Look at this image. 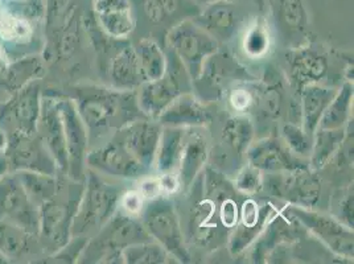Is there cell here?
<instances>
[{
    "instance_id": "1",
    "label": "cell",
    "mask_w": 354,
    "mask_h": 264,
    "mask_svg": "<svg viewBox=\"0 0 354 264\" xmlns=\"http://www.w3.org/2000/svg\"><path fill=\"white\" fill-rule=\"evenodd\" d=\"M139 216L149 236L162 245L176 262H192V255L187 246L180 217L172 200L160 196L155 197L143 206Z\"/></svg>"
},
{
    "instance_id": "2",
    "label": "cell",
    "mask_w": 354,
    "mask_h": 264,
    "mask_svg": "<svg viewBox=\"0 0 354 264\" xmlns=\"http://www.w3.org/2000/svg\"><path fill=\"white\" fill-rule=\"evenodd\" d=\"M82 113L95 129L119 126L120 130L133 120L146 117L138 106L136 94L120 88L118 91L95 88L82 102Z\"/></svg>"
},
{
    "instance_id": "3",
    "label": "cell",
    "mask_w": 354,
    "mask_h": 264,
    "mask_svg": "<svg viewBox=\"0 0 354 264\" xmlns=\"http://www.w3.org/2000/svg\"><path fill=\"white\" fill-rule=\"evenodd\" d=\"M167 41L192 81L200 79L207 59L218 52V41L192 20L178 23Z\"/></svg>"
},
{
    "instance_id": "4",
    "label": "cell",
    "mask_w": 354,
    "mask_h": 264,
    "mask_svg": "<svg viewBox=\"0 0 354 264\" xmlns=\"http://www.w3.org/2000/svg\"><path fill=\"white\" fill-rule=\"evenodd\" d=\"M286 213L297 220L306 230L319 238L333 254L353 262V229L345 226L335 217L300 206H288L286 207Z\"/></svg>"
},
{
    "instance_id": "5",
    "label": "cell",
    "mask_w": 354,
    "mask_h": 264,
    "mask_svg": "<svg viewBox=\"0 0 354 264\" xmlns=\"http://www.w3.org/2000/svg\"><path fill=\"white\" fill-rule=\"evenodd\" d=\"M197 193L189 210L188 239L198 249H214L229 236L230 230L222 225L216 205L203 194V173L197 177Z\"/></svg>"
},
{
    "instance_id": "6",
    "label": "cell",
    "mask_w": 354,
    "mask_h": 264,
    "mask_svg": "<svg viewBox=\"0 0 354 264\" xmlns=\"http://www.w3.org/2000/svg\"><path fill=\"white\" fill-rule=\"evenodd\" d=\"M266 185L272 196L306 209L317 205L322 196V181L310 167L272 173Z\"/></svg>"
},
{
    "instance_id": "7",
    "label": "cell",
    "mask_w": 354,
    "mask_h": 264,
    "mask_svg": "<svg viewBox=\"0 0 354 264\" xmlns=\"http://www.w3.org/2000/svg\"><path fill=\"white\" fill-rule=\"evenodd\" d=\"M147 230L140 220L133 216L119 213L104 227L100 246L106 251V259L109 263H123L122 251L127 246L151 241Z\"/></svg>"
},
{
    "instance_id": "8",
    "label": "cell",
    "mask_w": 354,
    "mask_h": 264,
    "mask_svg": "<svg viewBox=\"0 0 354 264\" xmlns=\"http://www.w3.org/2000/svg\"><path fill=\"white\" fill-rule=\"evenodd\" d=\"M162 126L159 122L138 119L118 131L119 140L133 158L149 171L162 136Z\"/></svg>"
},
{
    "instance_id": "9",
    "label": "cell",
    "mask_w": 354,
    "mask_h": 264,
    "mask_svg": "<svg viewBox=\"0 0 354 264\" xmlns=\"http://www.w3.org/2000/svg\"><path fill=\"white\" fill-rule=\"evenodd\" d=\"M304 227L288 216L279 210L268 223L263 232L254 242V249L251 251V259L254 263H266L270 254L274 252L281 243L295 242L300 235L304 234Z\"/></svg>"
},
{
    "instance_id": "10",
    "label": "cell",
    "mask_w": 354,
    "mask_h": 264,
    "mask_svg": "<svg viewBox=\"0 0 354 264\" xmlns=\"http://www.w3.org/2000/svg\"><path fill=\"white\" fill-rule=\"evenodd\" d=\"M248 162L261 172L277 173L308 167L284 146L279 139L267 138L252 143L248 152Z\"/></svg>"
},
{
    "instance_id": "11",
    "label": "cell",
    "mask_w": 354,
    "mask_h": 264,
    "mask_svg": "<svg viewBox=\"0 0 354 264\" xmlns=\"http://www.w3.org/2000/svg\"><path fill=\"white\" fill-rule=\"evenodd\" d=\"M88 160L98 171L119 178H138L148 172L119 139L95 151Z\"/></svg>"
},
{
    "instance_id": "12",
    "label": "cell",
    "mask_w": 354,
    "mask_h": 264,
    "mask_svg": "<svg viewBox=\"0 0 354 264\" xmlns=\"http://www.w3.org/2000/svg\"><path fill=\"white\" fill-rule=\"evenodd\" d=\"M181 94L183 90L176 75L167 69V73L162 78L142 84L139 86L136 100L140 111L146 117L156 119L162 110Z\"/></svg>"
},
{
    "instance_id": "13",
    "label": "cell",
    "mask_w": 354,
    "mask_h": 264,
    "mask_svg": "<svg viewBox=\"0 0 354 264\" xmlns=\"http://www.w3.org/2000/svg\"><path fill=\"white\" fill-rule=\"evenodd\" d=\"M156 119L162 127H204L210 124L212 114L194 95L183 93Z\"/></svg>"
},
{
    "instance_id": "14",
    "label": "cell",
    "mask_w": 354,
    "mask_h": 264,
    "mask_svg": "<svg viewBox=\"0 0 354 264\" xmlns=\"http://www.w3.org/2000/svg\"><path fill=\"white\" fill-rule=\"evenodd\" d=\"M120 189L101 181L98 177H90L86 200L84 205V223L102 225L110 220L120 200Z\"/></svg>"
},
{
    "instance_id": "15",
    "label": "cell",
    "mask_w": 354,
    "mask_h": 264,
    "mask_svg": "<svg viewBox=\"0 0 354 264\" xmlns=\"http://www.w3.org/2000/svg\"><path fill=\"white\" fill-rule=\"evenodd\" d=\"M94 11L102 28L115 39H126L135 28L130 0H94Z\"/></svg>"
},
{
    "instance_id": "16",
    "label": "cell",
    "mask_w": 354,
    "mask_h": 264,
    "mask_svg": "<svg viewBox=\"0 0 354 264\" xmlns=\"http://www.w3.org/2000/svg\"><path fill=\"white\" fill-rule=\"evenodd\" d=\"M290 75L296 88L301 90L306 85L317 84L328 73V59L319 52L303 48L291 52L287 56Z\"/></svg>"
},
{
    "instance_id": "17",
    "label": "cell",
    "mask_w": 354,
    "mask_h": 264,
    "mask_svg": "<svg viewBox=\"0 0 354 264\" xmlns=\"http://www.w3.org/2000/svg\"><path fill=\"white\" fill-rule=\"evenodd\" d=\"M336 91V88H325L319 84H310L300 90L301 127L312 138Z\"/></svg>"
},
{
    "instance_id": "18",
    "label": "cell",
    "mask_w": 354,
    "mask_h": 264,
    "mask_svg": "<svg viewBox=\"0 0 354 264\" xmlns=\"http://www.w3.org/2000/svg\"><path fill=\"white\" fill-rule=\"evenodd\" d=\"M207 140L200 133H187L184 149L177 168L180 185L184 189L192 187L193 181L201 173L207 160Z\"/></svg>"
},
{
    "instance_id": "19",
    "label": "cell",
    "mask_w": 354,
    "mask_h": 264,
    "mask_svg": "<svg viewBox=\"0 0 354 264\" xmlns=\"http://www.w3.org/2000/svg\"><path fill=\"white\" fill-rule=\"evenodd\" d=\"M198 26L210 33L217 41L229 40L236 30V11L232 1L220 0L207 4L204 12L198 17Z\"/></svg>"
},
{
    "instance_id": "20",
    "label": "cell",
    "mask_w": 354,
    "mask_h": 264,
    "mask_svg": "<svg viewBox=\"0 0 354 264\" xmlns=\"http://www.w3.org/2000/svg\"><path fill=\"white\" fill-rule=\"evenodd\" d=\"M187 133L188 132L185 131V129L162 127L160 142L153 162L156 164V169L160 175L177 172Z\"/></svg>"
},
{
    "instance_id": "21",
    "label": "cell",
    "mask_w": 354,
    "mask_h": 264,
    "mask_svg": "<svg viewBox=\"0 0 354 264\" xmlns=\"http://www.w3.org/2000/svg\"><path fill=\"white\" fill-rule=\"evenodd\" d=\"M110 75L120 90H133L145 84L139 59L133 46H126L114 56L110 65Z\"/></svg>"
},
{
    "instance_id": "22",
    "label": "cell",
    "mask_w": 354,
    "mask_h": 264,
    "mask_svg": "<svg viewBox=\"0 0 354 264\" xmlns=\"http://www.w3.org/2000/svg\"><path fill=\"white\" fill-rule=\"evenodd\" d=\"M255 136V127L250 117L238 114L229 117L222 127V143L236 156H243L252 144Z\"/></svg>"
},
{
    "instance_id": "23",
    "label": "cell",
    "mask_w": 354,
    "mask_h": 264,
    "mask_svg": "<svg viewBox=\"0 0 354 264\" xmlns=\"http://www.w3.org/2000/svg\"><path fill=\"white\" fill-rule=\"evenodd\" d=\"M353 95V85L351 82H345L342 88L336 91L333 100L326 107L317 129H325V130L345 129L352 115Z\"/></svg>"
},
{
    "instance_id": "24",
    "label": "cell",
    "mask_w": 354,
    "mask_h": 264,
    "mask_svg": "<svg viewBox=\"0 0 354 264\" xmlns=\"http://www.w3.org/2000/svg\"><path fill=\"white\" fill-rule=\"evenodd\" d=\"M346 136V129L325 130L317 129L313 133L310 148V169H322L339 151Z\"/></svg>"
},
{
    "instance_id": "25",
    "label": "cell",
    "mask_w": 354,
    "mask_h": 264,
    "mask_svg": "<svg viewBox=\"0 0 354 264\" xmlns=\"http://www.w3.org/2000/svg\"><path fill=\"white\" fill-rule=\"evenodd\" d=\"M135 52L139 59L145 82L159 79L167 73V57L156 41L152 39H142L135 46Z\"/></svg>"
},
{
    "instance_id": "26",
    "label": "cell",
    "mask_w": 354,
    "mask_h": 264,
    "mask_svg": "<svg viewBox=\"0 0 354 264\" xmlns=\"http://www.w3.org/2000/svg\"><path fill=\"white\" fill-rule=\"evenodd\" d=\"M123 263L127 264H165L175 262L162 245L156 241H146L127 246L122 251Z\"/></svg>"
},
{
    "instance_id": "27",
    "label": "cell",
    "mask_w": 354,
    "mask_h": 264,
    "mask_svg": "<svg viewBox=\"0 0 354 264\" xmlns=\"http://www.w3.org/2000/svg\"><path fill=\"white\" fill-rule=\"evenodd\" d=\"M242 48L250 59H262L268 53L271 48V35L263 19L255 20L246 28L242 39Z\"/></svg>"
},
{
    "instance_id": "28",
    "label": "cell",
    "mask_w": 354,
    "mask_h": 264,
    "mask_svg": "<svg viewBox=\"0 0 354 264\" xmlns=\"http://www.w3.org/2000/svg\"><path fill=\"white\" fill-rule=\"evenodd\" d=\"M281 20L290 30L303 32L308 26V12L304 0H277Z\"/></svg>"
},
{
    "instance_id": "29",
    "label": "cell",
    "mask_w": 354,
    "mask_h": 264,
    "mask_svg": "<svg viewBox=\"0 0 354 264\" xmlns=\"http://www.w3.org/2000/svg\"><path fill=\"white\" fill-rule=\"evenodd\" d=\"M66 133L69 135V153L74 167H80L81 160L85 152L86 139H85V131L80 123V120L75 117L73 109L68 110L66 114Z\"/></svg>"
},
{
    "instance_id": "30",
    "label": "cell",
    "mask_w": 354,
    "mask_h": 264,
    "mask_svg": "<svg viewBox=\"0 0 354 264\" xmlns=\"http://www.w3.org/2000/svg\"><path fill=\"white\" fill-rule=\"evenodd\" d=\"M284 144L297 158L310 156L313 138L294 123H286L281 129Z\"/></svg>"
},
{
    "instance_id": "31",
    "label": "cell",
    "mask_w": 354,
    "mask_h": 264,
    "mask_svg": "<svg viewBox=\"0 0 354 264\" xmlns=\"http://www.w3.org/2000/svg\"><path fill=\"white\" fill-rule=\"evenodd\" d=\"M236 191L242 193L243 196H252L263 188V177L262 172L254 168L250 164L243 167L236 177L233 182Z\"/></svg>"
},
{
    "instance_id": "32",
    "label": "cell",
    "mask_w": 354,
    "mask_h": 264,
    "mask_svg": "<svg viewBox=\"0 0 354 264\" xmlns=\"http://www.w3.org/2000/svg\"><path fill=\"white\" fill-rule=\"evenodd\" d=\"M30 33V26L26 20L0 10V35L4 39H24Z\"/></svg>"
},
{
    "instance_id": "33",
    "label": "cell",
    "mask_w": 354,
    "mask_h": 264,
    "mask_svg": "<svg viewBox=\"0 0 354 264\" xmlns=\"http://www.w3.org/2000/svg\"><path fill=\"white\" fill-rule=\"evenodd\" d=\"M257 94L251 91L248 86H239L236 88L229 97V103L232 104L233 110H236L241 114H245L254 103L257 102Z\"/></svg>"
},
{
    "instance_id": "34",
    "label": "cell",
    "mask_w": 354,
    "mask_h": 264,
    "mask_svg": "<svg viewBox=\"0 0 354 264\" xmlns=\"http://www.w3.org/2000/svg\"><path fill=\"white\" fill-rule=\"evenodd\" d=\"M354 196H353V187L349 188L345 196L342 197V200L339 201V210H337V220L344 223L345 226L353 229L354 226Z\"/></svg>"
},
{
    "instance_id": "35",
    "label": "cell",
    "mask_w": 354,
    "mask_h": 264,
    "mask_svg": "<svg viewBox=\"0 0 354 264\" xmlns=\"http://www.w3.org/2000/svg\"><path fill=\"white\" fill-rule=\"evenodd\" d=\"M145 197L142 196V193L139 191H131L124 193L123 196H120L119 204H122L123 210L130 214V216H138L140 213V210L145 206Z\"/></svg>"
},
{
    "instance_id": "36",
    "label": "cell",
    "mask_w": 354,
    "mask_h": 264,
    "mask_svg": "<svg viewBox=\"0 0 354 264\" xmlns=\"http://www.w3.org/2000/svg\"><path fill=\"white\" fill-rule=\"evenodd\" d=\"M143 11L152 24H160L162 20L167 17L160 0H145Z\"/></svg>"
},
{
    "instance_id": "37",
    "label": "cell",
    "mask_w": 354,
    "mask_h": 264,
    "mask_svg": "<svg viewBox=\"0 0 354 264\" xmlns=\"http://www.w3.org/2000/svg\"><path fill=\"white\" fill-rule=\"evenodd\" d=\"M159 184H160V191L165 194H174L177 189L181 188L176 172L162 173L159 178Z\"/></svg>"
},
{
    "instance_id": "38",
    "label": "cell",
    "mask_w": 354,
    "mask_h": 264,
    "mask_svg": "<svg viewBox=\"0 0 354 264\" xmlns=\"http://www.w3.org/2000/svg\"><path fill=\"white\" fill-rule=\"evenodd\" d=\"M160 3L167 16L175 14L180 6V0H160Z\"/></svg>"
},
{
    "instance_id": "39",
    "label": "cell",
    "mask_w": 354,
    "mask_h": 264,
    "mask_svg": "<svg viewBox=\"0 0 354 264\" xmlns=\"http://www.w3.org/2000/svg\"><path fill=\"white\" fill-rule=\"evenodd\" d=\"M203 4H210V3H214V1H220V0H200ZM227 1H234V0H227Z\"/></svg>"
}]
</instances>
